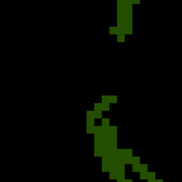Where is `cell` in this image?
<instances>
[{
  "mask_svg": "<svg viewBox=\"0 0 182 182\" xmlns=\"http://www.w3.org/2000/svg\"><path fill=\"white\" fill-rule=\"evenodd\" d=\"M94 110L102 111V105H101V103H94Z\"/></svg>",
  "mask_w": 182,
  "mask_h": 182,
  "instance_id": "obj_12",
  "label": "cell"
},
{
  "mask_svg": "<svg viewBox=\"0 0 182 182\" xmlns=\"http://www.w3.org/2000/svg\"><path fill=\"white\" fill-rule=\"evenodd\" d=\"M117 41L118 42H125V33L124 32H117Z\"/></svg>",
  "mask_w": 182,
  "mask_h": 182,
  "instance_id": "obj_1",
  "label": "cell"
},
{
  "mask_svg": "<svg viewBox=\"0 0 182 182\" xmlns=\"http://www.w3.org/2000/svg\"><path fill=\"white\" fill-rule=\"evenodd\" d=\"M102 111H110V103L108 102H105V101H102Z\"/></svg>",
  "mask_w": 182,
  "mask_h": 182,
  "instance_id": "obj_4",
  "label": "cell"
},
{
  "mask_svg": "<svg viewBox=\"0 0 182 182\" xmlns=\"http://www.w3.org/2000/svg\"><path fill=\"white\" fill-rule=\"evenodd\" d=\"M101 120H102V125H101L102 127H105V129L108 127V126H110V118H103L102 117Z\"/></svg>",
  "mask_w": 182,
  "mask_h": 182,
  "instance_id": "obj_2",
  "label": "cell"
},
{
  "mask_svg": "<svg viewBox=\"0 0 182 182\" xmlns=\"http://www.w3.org/2000/svg\"><path fill=\"white\" fill-rule=\"evenodd\" d=\"M132 163H135V164H140V157H132Z\"/></svg>",
  "mask_w": 182,
  "mask_h": 182,
  "instance_id": "obj_10",
  "label": "cell"
},
{
  "mask_svg": "<svg viewBox=\"0 0 182 182\" xmlns=\"http://www.w3.org/2000/svg\"><path fill=\"white\" fill-rule=\"evenodd\" d=\"M140 172H147L148 171V164H139Z\"/></svg>",
  "mask_w": 182,
  "mask_h": 182,
  "instance_id": "obj_6",
  "label": "cell"
},
{
  "mask_svg": "<svg viewBox=\"0 0 182 182\" xmlns=\"http://www.w3.org/2000/svg\"><path fill=\"white\" fill-rule=\"evenodd\" d=\"M132 172H140L139 164H135V163H132Z\"/></svg>",
  "mask_w": 182,
  "mask_h": 182,
  "instance_id": "obj_8",
  "label": "cell"
},
{
  "mask_svg": "<svg viewBox=\"0 0 182 182\" xmlns=\"http://www.w3.org/2000/svg\"><path fill=\"white\" fill-rule=\"evenodd\" d=\"M154 182H163V180H155Z\"/></svg>",
  "mask_w": 182,
  "mask_h": 182,
  "instance_id": "obj_16",
  "label": "cell"
},
{
  "mask_svg": "<svg viewBox=\"0 0 182 182\" xmlns=\"http://www.w3.org/2000/svg\"><path fill=\"white\" fill-rule=\"evenodd\" d=\"M124 154L126 157H129V155H132V150L131 149H124Z\"/></svg>",
  "mask_w": 182,
  "mask_h": 182,
  "instance_id": "obj_11",
  "label": "cell"
},
{
  "mask_svg": "<svg viewBox=\"0 0 182 182\" xmlns=\"http://www.w3.org/2000/svg\"><path fill=\"white\" fill-rule=\"evenodd\" d=\"M110 33L111 35H117V27H110Z\"/></svg>",
  "mask_w": 182,
  "mask_h": 182,
  "instance_id": "obj_9",
  "label": "cell"
},
{
  "mask_svg": "<svg viewBox=\"0 0 182 182\" xmlns=\"http://www.w3.org/2000/svg\"><path fill=\"white\" fill-rule=\"evenodd\" d=\"M140 180H148V171L147 172H140Z\"/></svg>",
  "mask_w": 182,
  "mask_h": 182,
  "instance_id": "obj_7",
  "label": "cell"
},
{
  "mask_svg": "<svg viewBox=\"0 0 182 182\" xmlns=\"http://www.w3.org/2000/svg\"><path fill=\"white\" fill-rule=\"evenodd\" d=\"M155 181V178H149V180H148V182H154Z\"/></svg>",
  "mask_w": 182,
  "mask_h": 182,
  "instance_id": "obj_15",
  "label": "cell"
},
{
  "mask_svg": "<svg viewBox=\"0 0 182 182\" xmlns=\"http://www.w3.org/2000/svg\"><path fill=\"white\" fill-rule=\"evenodd\" d=\"M87 118H94L93 117V111H87Z\"/></svg>",
  "mask_w": 182,
  "mask_h": 182,
  "instance_id": "obj_13",
  "label": "cell"
},
{
  "mask_svg": "<svg viewBox=\"0 0 182 182\" xmlns=\"http://www.w3.org/2000/svg\"><path fill=\"white\" fill-rule=\"evenodd\" d=\"M149 178H155V172H148V180Z\"/></svg>",
  "mask_w": 182,
  "mask_h": 182,
  "instance_id": "obj_14",
  "label": "cell"
},
{
  "mask_svg": "<svg viewBox=\"0 0 182 182\" xmlns=\"http://www.w3.org/2000/svg\"><path fill=\"white\" fill-rule=\"evenodd\" d=\"M107 101H108V103H116L117 97L116 96H107Z\"/></svg>",
  "mask_w": 182,
  "mask_h": 182,
  "instance_id": "obj_3",
  "label": "cell"
},
{
  "mask_svg": "<svg viewBox=\"0 0 182 182\" xmlns=\"http://www.w3.org/2000/svg\"><path fill=\"white\" fill-rule=\"evenodd\" d=\"M93 117L94 118H102V111L93 110Z\"/></svg>",
  "mask_w": 182,
  "mask_h": 182,
  "instance_id": "obj_5",
  "label": "cell"
}]
</instances>
